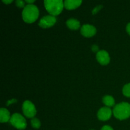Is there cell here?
Instances as JSON below:
<instances>
[{
	"label": "cell",
	"instance_id": "obj_1",
	"mask_svg": "<svg viewBox=\"0 0 130 130\" xmlns=\"http://www.w3.org/2000/svg\"><path fill=\"white\" fill-rule=\"evenodd\" d=\"M39 17V10L36 5H27L22 11V18L27 23H32L38 19Z\"/></svg>",
	"mask_w": 130,
	"mask_h": 130
},
{
	"label": "cell",
	"instance_id": "obj_2",
	"mask_svg": "<svg viewBox=\"0 0 130 130\" xmlns=\"http://www.w3.org/2000/svg\"><path fill=\"white\" fill-rule=\"evenodd\" d=\"M44 4L46 10L54 17L59 15L64 7V3L62 0H46Z\"/></svg>",
	"mask_w": 130,
	"mask_h": 130
},
{
	"label": "cell",
	"instance_id": "obj_3",
	"mask_svg": "<svg viewBox=\"0 0 130 130\" xmlns=\"http://www.w3.org/2000/svg\"><path fill=\"white\" fill-rule=\"evenodd\" d=\"M113 114L119 120L128 119L130 116V104L126 102L117 104L113 109Z\"/></svg>",
	"mask_w": 130,
	"mask_h": 130
},
{
	"label": "cell",
	"instance_id": "obj_4",
	"mask_svg": "<svg viewBox=\"0 0 130 130\" xmlns=\"http://www.w3.org/2000/svg\"><path fill=\"white\" fill-rule=\"evenodd\" d=\"M10 123L11 125L17 129L22 130L25 129L27 126V123L25 119L20 114L15 113L11 116Z\"/></svg>",
	"mask_w": 130,
	"mask_h": 130
},
{
	"label": "cell",
	"instance_id": "obj_5",
	"mask_svg": "<svg viewBox=\"0 0 130 130\" xmlns=\"http://www.w3.org/2000/svg\"><path fill=\"white\" fill-rule=\"evenodd\" d=\"M22 110L24 115L29 118H34L36 114V109L34 104L29 100H25L22 105Z\"/></svg>",
	"mask_w": 130,
	"mask_h": 130
},
{
	"label": "cell",
	"instance_id": "obj_6",
	"mask_svg": "<svg viewBox=\"0 0 130 130\" xmlns=\"http://www.w3.org/2000/svg\"><path fill=\"white\" fill-rule=\"evenodd\" d=\"M57 22L55 17L46 15L42 18L39 22V25L42 28H49L52 27Z\"/></svg>",
	"mask_w": 130,
	"mask_h": 130
},
{
	"label": "cell",
	"instance_id": "obj_7",
	"mask_svg": "<svg viewBox=\"0 0 130 130\" xmlns=\"http://www.w3.org/2000/svg\"><path fill=\"white\" fill-rule=\"evenodd\" d=\"M96 29L93 25L90 24H85L81 27V33L83 36L86 38L92 37L96 34Z\"/></svg>",
	"mask_w": 130,
	"mask_h": 130
},
{
	"label": "cell",
	"instance_id": "obj_8",
	"mask_svg": "<svg viewBox=\"0 0 130 130\" xmlns=\"http://www.w3.org/2000/svg\"><path fill=\"white\" fill-rule=\"evenodd\" d=\"M96 58L98 62L102 66L107 65L110 62V57L109 53L105 50L99 51L96 53Z\"/></svg>",
	"mask_w": 130,
	"mask_h": 130
},
{
	"label": "cell",
	"instance_id": "obj_9",
	"mask_svg": "<svg viewBox=\"0 0 130 130\" xmlns=\"http://www.w3.org/2000/svg\"><path fill=\"white\" fill-rule=\"evenodd\" d=\"M112 116L111 109L107 107H102L98 111L97 117L101 121H107Z\"/></svg>",
	"mask_w": 130,
	"mask_h": 130
},
{
	"label": "cell",
	"instance_id": "obj_10",
	"mask_svg": "<svg viewBox=\"0 0 130 130\" xmlns=\"http://www.w3.org/2000/svg\"><path fill=\"white\" fill-rule=\"evenodd\" d=\"M64 7L67 10H74L77 8L82 3V1H73V0H66L64 1Z\"/></svg>",
	"mask_w": 130,
	"mask_h": 130
},
{
	"label": "cell",
	"instance_id": "obj_11",
	"mask_svg": "<svg viewBox=\"0 0 130 130\" xmlns=\"http://www.w3.org/2000/svg\"><path fill=\"white\" fill-rule=\"evenodd\" d=\"M10 112L5 108H1L0 109V122L1 123H6L10 120Z\"/></svg>",
	"mask_w": 130,
	"mask_h": 130
},
{
	"label": "cell",
	"instance_id": "obj_12",
	"mask_svg": "<svg viewBox=\"0 0 130 130\" xmlns=\"http://www.w3.org/2000/svg\"><path fill=\"white\" fill-rule=\"evenodd\" d=\"M67 27L71 30H77L80 27V22L75 19H70L66 22Z\"/></svg>",
	"mask_w": 130,
	"mask_h": 130
},
{
	"label": "cell",
	"instance_id": "obj_13",
	"mask_svg": "<svg viewBox=\"0 0 130 130\" xmlns=\"http://www.w3.org/2000/svg\"><path fill=\"white\" fill-rule=\"evenodd\" d=\"M103 103L106 105L107 107H110L114 106L115 104V100H114V98L110 95H105L103 97L102 99Z\"/></svg>",
	"mask_w": 130,
	"mask_h": 130
},
{
	"label": "cell",
	"instance_id": "obj_14",
	"mask_svg": "<svg viewBox=\"0 0 130 130\" xmlns=\"http://www.w3.org/2000/svg\"><path fill=\"white\" fill-rule=\"evenodd\" d=\"M31 124L33 128H36V129H38L41 126V122L38 119L34 118L31 120Z\"/></svg>",
	"mask_w": 130,
	"mask_h": 130
},
{
	"label": "cell",
	"instance_id": "obj_15",
	"mask_svg": "<svg viewBox=\"0 0 130 130\" xmlns=\"http://www.w3.org/2000/svg\"><path fill=\"white\" fill-rule=\"evenodd\" d=\"M123 93L124 96L130 97V83L127 84L123 87Z\"/></svg>",
	"mask_w": 130,
	"mask_h": 130
},
{
	"label": "cell",
	"instance_id": "obj_16",
	"mask_svg": "<svg viewBox=\"0 0 130 130\" xmlns=\"http://www.w3.org/2000/svg\"><path fill=\"white\" fill-rule=\"evenodd\" d=\"M16 5L19 8L25 7V1H22V0H17L15 1Z\"/></svg>",
	"mask_w": 130,
	"mask_h": 130
},
{
	"label": "cell",
	"instance_id": "obj_17",
	"mask_svg": "<svg viewBox=\"0 0 130 130\" xmlns=\"http://www.w3.org/2000/svg\"><path fill=\"white\" fill-rule=\"evenodd\" d=\"M102 8V5H99V6H97L96 7H95V8L93 9V10L92 11V13L96 14V13H97L98 11H99V10Z\"/></svg>",
	"mask_w": 130,
	"mask_h": 130
},
{
	"label": "cell",
	"instance_id": "obj_18",
	"mask_svg": "<svg viewBox=\"0 0 130 130\" xmlns=\"http://www.w3.org/2000/svg\"><path fill=\"white\" fill-rule=\"evenodd\" d=\"M101 130H114V129L112 128V127L109 126L108 125H105L102 127V128Z\"/></svg>",
	"mask_w": 130,
	"mask_h": 130
},
{
	"label": "cell",
	"instance_id": "obj_19",
	"mask_svg": "<svg viewBox=\"0 0 130 130\" xmlns=\"http://www.w3.org/2000/svg\"><path fill=\"white\" fill-rule=\"evenodd\" d=\"M3 2L6 5H8V4H10L13 2V0H3Z\"/></svg>",
	"mask_w": 130,
	"mask_h": 130
},
{
	"label": "cell",
	"instance_id": "obj_20",
	"mask_svg": "<svg viewBox=\"0 0 130 130\" xmlns=\"http://www.w3.org/2000/svg\"><path fill=\"white\" fill-rule=\"evenodd\" d=\"M126 32L128 33V34L130 36V23L127 25L126 26Z\"/></svg>",
	"mask_w": 130,
	"mask_h": 130
},
{
	"label": "cell",
	"instance_id": "obj_21",
	"mask_svg": "<svg viewBox=\"0 0 130 130\" xmlns=\"http://www.w3.org/2000/svg\"><path fill=\"white\" fill-rule=\"evenodd\" d=\"M98 50H99V48H98L97 46H96V45L93 46L92 50L93 51V52H96V51H98Z\"/></svg>",
	"mask_w": 130,
	"mask_h": 130
},
{
	"label": "cell",
	"instance_id": "obj_22",
	"mask_svg": "<svg viewBox=\"0 0 130 130\" xmlns=\"http://www.w3.org/2000/svg\"><path fill=\"white\" fill-rule=\"evenodd\" d=\"M34 1H35L34 0H26V1H25V2L29 3V5H32Z\"/></svg>",
	"mask_w": 130,
	"mask_h": 130
},
{
	"label": "cell",
	"instance_id": "obj_23",
	"mask_svg": "<svg viewBox=\"0 0 130 130\" xmlns=\"http://www.w3.org/2000/svg\"><path fill=\"white\" fill-rule=\"evenodd\" d=\"M16 101H17L16 100H9V101H8V102H7V105H10V104H12V103L16 102Z\"/></svg>",
	"mask_w": 130,
	"mask_h": 130
}]
</instances>
